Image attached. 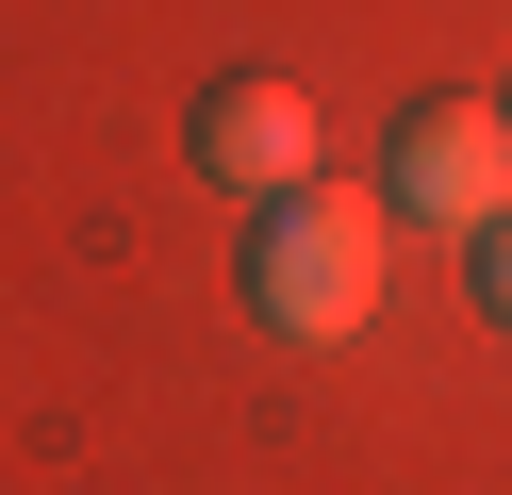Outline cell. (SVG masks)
Segmentation results:
<instances>
[{
    "label": "cell",
    "instance_id": "1",
    "mask_svg": "<svg viewBox=\"0 0 512 495\" xmlns=\"http://www.w3.org/2000/svg\"><path fill=\"white\" fill-rule=\"evenodd\" d=\"M232 281H248V314H265L281 347H347V330L380 314V182H281V198H248Z\"/></svg>",
    "mask_w": 512,
    "mask_h": 495
},
{
    "label": "cell",
    "instance_id": "2",
    "mask_svg": "<svg viewBox=\"0 0 512 495\" xmlns=\"http://www.w3.org/2000/svg\"><path fill=\"white\" fill-rule=\"evenodd\" d=\"M380 198L430 215V231H496L512 215V116L496 99H413L397 149H380Z\"/></svg>",
    "mask_w": 512,
    "mask_h": 495
},
{
    "label": "cell",
    "instance_id": "3",
    "mask_svg": "<svg viewBox=\"0 0 512 495\" xmlns=\"http://www.w3.org/2000/svg\"><path fill=\"white\" fill-rule=\"evenodd\" d=\"M199 182H232V198L314 182V99H298V83H265V66H232V83L199 99Z\"/></svg>",
    "mask_w": 512,
    "mask_h": 495
},
{
    "label": "cell",
    "instance_id": "4",
    "mask_svg": "<svg viewBox=\"0 0 512 495\" xmlns=\"http://www.w3.org/2000/svg\"><path fill=\"white\" fill-rule=\"evenodd\" d=\"M463 281H479V314L512 330V215H496V231H463Z\"/></svg>",
    "mask_w": 512,
    "mask_h": 495
},
{
    "label": "cell",
    "instance_id": "5",
    "mask_svg": "<svg viewBox=\"0 0 512 495\" xmlns=\"http://www.w3.org/2000/svg\"><path fill=\"white\" fill-rule=\"evenodd\" d=\"M496 116H512V99H496Z\"/></svg>",
    "mask_w": 512,
    "mask_h": 495
}]
</instances>
